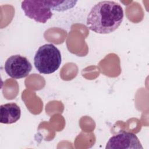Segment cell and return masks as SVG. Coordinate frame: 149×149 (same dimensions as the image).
I'll return each mask as SVG.
<instances>
[{
    "instance_id": "obj_1",
    "label": "cell",
    "mask_w": 149,
    "mask_h": 149,
    "mask_svg": "<svg viewBox=\"0 0 149 149\" xmlns=\"http://www.w3.org/2000/svg\"><path fill=\"white\" fill-rule=\"evenodd\" d=\"M123 10L117 2L103 1L94 5L88 13L86 25L98 34H109L116 30L123 19Z\"/></svg>"
},
{
    "instance_id": "obj_2",
    "label": "cell",
    "mask_w": 149,
    "mask_h": 149,
    "mask_svg": "<svg viewBox=\"0 0 149 149\" xmlns=\"http://www.w3.org/2000/svg\"><path fill=\"white\" fill-rule=\"evenodd\" d=\"M62 61L59 50L52 44L39 47L34 58V65L40 73L51 74L60 66Z\"/></svg>"
},
{
    "instance_id": "obj_3",
    "label": "cell",
    "mask_w": 149,
    "mask_h": 149,
    "mask_svg": "<svg viewBox=\"0 0 149 149\" xmlns=\"http://www.w3.org/2000/svg\"><path fill=\"white\" fill-rule=\"evenodd\" d=\"M54 3L55 1H23L21 8L28 17L45 23L53 15Z\"/></svg>"
},
{
    "instance_id": "obj_4",
    "label": "cell",
    "mask_w": 149,
    "mask_h": 149,
    "mask_svg": "<svg viewBox=\"0 0 149 149\" xmlns=\"http://www.w3.org/2000/svg\"><path fill=\"white\" fill-rule=\"evenodd\" d=\"M4 69L10 77L19 79L28 76L32 69V65L27 58L20 55H15L7 59Z\"/></svg>"
},
{
    "instance_id": "obj_5",
    "label": "cell",
    "mask_w": 149,
    "mask_h": 149,
    "mask_svg": "<svg viewBox=\"0 0 149 149\" xmlns=\"http://www.w3.org/2000/svg\"><path fill=\"white\" fill-rule=\"evenodd\" d=\"M106 149H143L137 136L131 132H122L111 137Z\"/></svg>"
},
{
    "instance_id": "obj_6",
    "label": "cell",
    "mask_w": 149,
    "mask_h": 149,
    "mask_svg": "<svg viewBox=\"0 0 149 149\" xmlns=\"http://www.w3.org/2000/svg\"><path fill=\"white\" fill-rule=\"evenodd\" d=\"M20 116L21 109L16 103H7L0 107V122L1 123H15L20 119Z\"/></svg>"
}]
</instances>
